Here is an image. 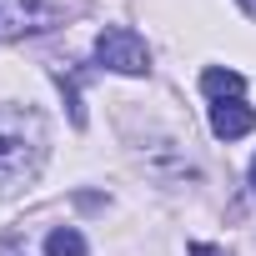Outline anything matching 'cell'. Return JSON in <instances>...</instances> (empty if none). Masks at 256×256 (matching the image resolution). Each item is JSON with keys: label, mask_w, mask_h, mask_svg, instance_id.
Segmentation results:
<instances>
[{"label": "cell", "mask_w": 256, "mask_h": 256, "mask_svg": "<svg viewBox=\"0 0 256 256\" xmlns=\"http://www.w3.org/2000/svg\"><path fill=\"white\" fill-rule=\"evenodd\" d=\"M46 156V126L36 110H0V191L36 176Z\"/></svg>", "instance_id": "6da1fadb"}, {"label": "cell", "mask_w": 256, "mask_h": 256, "mask_svg": "<svg viewBox=\"0 0 256 256\" xmlns=\"http://www.w3.org/2000/svg\"><path fill=\"white\" fill-rule=\"evenodd\" d=\"M96 60L106 70H120V76H146L151 70V50L131 26H106L100 40H96Z\"/></svg>", "instance_id": "7a4b0ae2"}, {"label": "cell", "mask_w": 256, "mask_h": 256, "mask_svg": "<svg viewBox=\"0 0 256 256\" xmlns=\"http://www.w3.org/2000/svg\"><path fill=\"white\" fill-rule=\"evenodd\" d=\"M50 20L56 16H50L46 0H0V46L36 36V30H50Z\"/></svg>", "instance_id": "3957f363"}, {"label": "cell", "mask_w": 256, "mask_h": 256, "mask_svg": "<svg viewBox=\"0 0 256 256\" xmlns=\"http://www.w3.org/2000/svg\"><path fill=\"white\" fill-rule=\"evenodd\" d=\"M211 131H216L221 141H236V136L256 131V110H251L246 100H216V106H211Z\"/></svg>", "instance_id": "277c9868"}, {"label": "cell", "mask_w": 256, "mask_h": 256, "mask_svg": "<svg viewBox=\"0 0 256 256\" xmlns=\"http://www.w3.org/2000/svg\"><path fill=\"white\" fill-rule=\"evenodd\" d=\"M241 70H221V66H211L206 76H201V90L211 96V100H241Z\"/></svg>", "instance_id": "5b68a950"}, {"label": "cell", "mask_w": 256, "mask_h": 256, "mask_svg": "<svg viewBox=\"0 0 256 256\" xmlns=\"http://www.w3.org/2000/svg\"><path fill=\"white\" fill-rule=\"evenodd\" d=\"M46 256H86V236H80L76 226H60V231H50Z\"/></svg>", "instance_id": "8992f818"}, {"label": "cell", "mask_w": 256, "mask_h": 256, "mask_svg": "<svg viewBox=\"0 0 256 256\" xmlns=\"http://www.w3.org/2000/svg\"><path fill=\"white\" fill-rule=\"evenodd\" d=\"M191 256H226L221 246H191Z\"/></svg>", "instance_id": "52a82bcc"}, {"label": "cell", "mask_w": 256, "mask_h": 256, "mask_svg": "<svg viewBox=\"0 0 256 256\" xmlns=\"http://www.w3.org/2000/svg\"><path fill=\"white\" fill-rule=\"evenodd\" d=\"M241 10H246V16H251V20H256V0H241Z\"/></svg>", "instance_id": "ba28073f"}, {"label": "cell", "mask_w": 256, "mask_h": 256, "mask_svg": "<svg viewBox=\"0 0 256 256\" xmlns=\"http://www.w3.org/2000/svg\"><path fill=\"white\" fill-rule=\"evenodd\" d=\"M251 191H256V161H251Z\"/></svg>", "instance_id": "9c48e42d"}]
</instances>
